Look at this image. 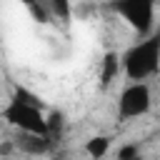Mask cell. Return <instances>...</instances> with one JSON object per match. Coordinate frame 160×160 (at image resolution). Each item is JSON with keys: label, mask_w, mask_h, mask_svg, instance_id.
Returning a JSON list of instances; mask_svg holds the SVG:
<instances>
[{"label": "cell", "mask_w": 160, "mask_h": 160, "mask_svg": "<svg viewBox=\"0 0 160 160\" xmlns=\"http://www.w3.org/2000/svg\"><path fill=\"white\" fill-rule=\"evenodd\" d=\"M158 62H160V40L158 38H145L122 55V68L130 80H145V78L155 75Z\"/></svg>", "instance_id": "cell-1"}, {"label": "cell", "mask_w": 160, "mask_h": 160, "mask_svg": "<svg viewBox=\"0 0 160 160\" xmlns=\"http://www.w3.org/2000/svg\"><path fill=\"white\" fill-rule=\"evenodd\" d=\"M2 118L20 128L22 132H32V135H48V122H45V115L40 112V105H32V102H22L18 98L10 100V105L2 110Z\"/></svg>", "instance_id": "cell-2"}, {"label": "cell", "mask_w": 160, "mask_h": 160, "mask_svg": "<svg viewBox=\"0 0 160 160\" xmlns=\"http://www.w3.org/2000/svg\"><path fill=\"white\" fill-rule=\"evenodd\" d=\"M115 8L140 35L150 32L155 18V0H120Z\"/></svg>", "instance_id": "cell-3"}, {"label": "cell", "mask_w": 160, "mask_h": 160, "mask_svg": "<svg viewBox=\"0 0 160 160\" xmlns=\"http://www.w3.org/2000/svg\"><path fill=\"white\" fill-rule=\"evenodd\" d=\"M148 110H150V88L142 80H135L120 95V115L122 118H140Z\"/></svg>", "instance_id": "cell-4"}, {"label": "cell", "mask_w": 160, "mask_h": 160, "mask_svg": "<svg viewBox=\"0 0 160 160\" xmlns=\"http://www.w3.org/2000/svg\"><path fill=\"white\" fill-rule=\"evenodd\" d=\"M108 148H110V138H105V135H95L85 142V152L90 158H102L108 152Z\"/></svg>", "instance_id": "cell-5"}, {"label": "cell", "mask_w": 160, "mask_h": 160, "mask_svg": "<svg viewBox=\"0 0 160 160\" xmlns=\"http://www.w3.org/2000/svg\"><path fill=\"white\" fill-rule=\"evenodd\" d=\"M118 70H120V60H118V55L115 52H108L105 55V60H102V82L105 85H110L112 80H115V75H118Z\"/></svg>", "instance_id": "cell-6"}, {"label": "cell", "mask_w": 160, "mask_h": 160, "mask_svg": "<svg viewBox=\"0 0 160 160\" xmlns=\"http://www.w3.org/2000/svg\"><path fill=\"white\" fill-rule=\"evenodd\" d=\"M138 158V145H122L118 150V160H132Z\"/></svg>", "instance_id": "cell-7"}, {"label": "cell", "mask_w": 160, "mask_h": 160, "mask_svg": "<svg viewBox=\"0 0 160 160\" xmlns=\"http://www.w3.org/2000/svg\"><path fill=\"white\" fill-rule=\"evenodd\" d=\"M52 10L65 18V15H68V0H52Z\"/></svg>", "instance_id": "cell-8"}, {"label": "cell", "mask_w": 160, "mask_h": 160, "mask_svg": "<svg viewBox=\"0 0 160 160\" xmlns=\"http://www.w3.org/2000/svg\"><path fill=\"white\" fill-rule=\"evenodd\" d=\"M10 150H12V145H10V142H2V145H0V152H2V155H8Z\"/></svg>", "instance_id": "cell-9"}]
</instances>
